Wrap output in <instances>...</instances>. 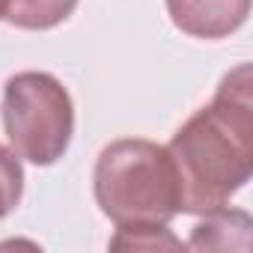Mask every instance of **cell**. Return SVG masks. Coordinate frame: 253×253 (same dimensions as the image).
<instances>
[{
  "label": "cell",
  "instance_id": "cell-3",
  "mask_svg": "<svg viewBox=\"0 0 253 253\" xmlns=\"http://www.w3.org/2000/svg\"><path fill=\"white\" fill-rule=\"evenodd\" d=\"M3 128L12 152L36 167L57 164L75 134L69 89L48 72H18L3 86Z\"/></svg>",
  "mask_w": 253,
  "mask_h": 253
},
{
  "label": "cell",
  "instance_id": "cell-6",
  "mask_svg": "<svg viewBox=\"0 0 253 253\" xmlns=\"http://www.w3.org/2000/svg\"><path fill=\"white\" fill-rule=\"evenodd\" d=\"M81 0H0V18L21 30H51L63 24Z\"/></svg>",
  "mask_w": 253,
  "mask_h": 253
},
{
  "label": "cell",
  "instance_id": "cell-1",
  "mask_svg": "<svg viewBox=\"0 0 253 253\" xmlns=\"http://www.w3.org/2000/svg\"><path fill=\"white\" fill-rule=\"evenodd\" d=\"M253 69L223 75L211 104L200 107L173 134L167 152L179 179V214L226 209L253 173Z\"/></svg>",
  "mask_w": 253,
  "mask_h": 253
},
{
  "label": "cell",
  "instance_id": "cell-7",
  "mask_svg": "<svg viewBox=\"0 0 253 253\" xmlns=\"http://www.w3.org/2000/svg\"><path fill=\"white\" fill-rule=\"evenodd\" d=\"M113 250H182L185 244L167 229V223H119L110 238Z\"/></svg>",
  "mask_w": 253,
  "mask_h": 253
},
{
  "label": "cell",
  "instance_id": "cell-8",
  "mask_svg": "<svg viewBox=\"0 0 253 253\" xmlns=\"http://www.w3.org/2000/svg\"><path fill=\"white\" fill-rule=\"evenodd\" d=\"M21 194H24V167L9 146L0 143V217L18 209Z\"/></svg>",
  "mask_w": 253,
  "mask_h": 253
},
{
  "label": "cell",
  "instance_id": "cell-5",
  "mask_svg": "<svg viewBox=\"0 0 253 253\" xmlns=\"http://www.w3.org/2000/svg\"><path fill=\"white\" fill-rule=\"evenodd\" d=\"M250 229L253 220L241 209H217L203 214V220L194 226L191 241L185 247L191 250H250Z\"/></svg>",
  "mask_w": 253,
  "mask_h": 253
},
{
  "label": "cell",
  "instance_id": "cell-4",
  "mask_svg": "<svg viewBox=\"0 0 253 253\" xmlns=\"http://www.w3.org/2000/svg\"><path fill=\"white\" fill-rule=\"evenodd\" d=\"M176 30L194 39H226L250 15V0H167Z\"/></svg>",
  "mask_w": 253,
  "mask_h": 253
},
{
  "label": "cell",
  "instance_id": "cell-2",
  "mask_svg": "<svg viewBox=\"0 0 253 253\" xmlns=\"http://www.w3.org/2000/svg\"><path fill=\"white\" fill-rule=\"evenodd\" d=\"M92 194L104 217L119 223H170L179 214V179L167 146L122 137L98 152Z\"/></svg>",
  "mask_w": 253,
  "mask_h": 253
}]
</instances>
